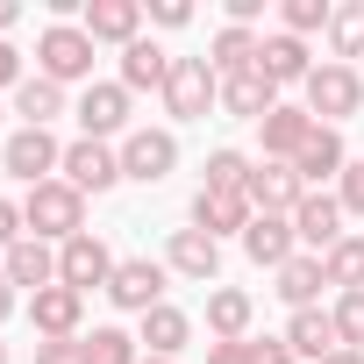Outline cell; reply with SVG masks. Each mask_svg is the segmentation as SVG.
Returning <instances> with one entry per match:
<instances>
[{
	"label": "cell",
	"instance_id": "obj_35",
	"mask_svg": "<svg viewBox=\"0 0 364 364\" xmlns=\"http://www.w3.org/2000/svg\"><path fill=\"white\" fill-rule=\"evenodd\" d=\"M336 336H343V350H364V293H336Z\"/></svg>",
	"mask_w": 364,
	"mask_h": 364
},
{
	"label": "cell",
	"instance_id": "obj_29",
	"mask_svg": "<svg viewBox=\"0 0 364 364\" xmlns=\"http://www.w3.org/2000/svg\"><path fill=\"white\" fill-rule=\"evenodd\" d=\"M15 114H22V129H50L58 114H72V100H65V86H50V79H22L15 86Z\"/></svg>",
	"mask_w": 364,
	"mask_h": 364
},
{
	"label": "cell",
	"instance_id": "obj_15",
	"mask_svg": "<svg viewBox=\"0 0 364 364\" xmlns=\"http://www.w3.org/2000/svg\"><path fill=\"white\" fill-rule=\"evenodd\" d=\"M143 22H150L143 0H86V15H79V29H86L93 43H114V50H129V43L143 36Z\"/></svg>",
	"mask_w": 364,
	"mask_h": 364
},
{
	"label": "cell",
	"instance_id": "obj_3",
	"mask_svg": "<svg viewBox=\"0 0 364 364\" xmlns=\"http://www.w3.org/2000/svg\"><path fill=\"white\" fill-rule=\"evenodd\" d=\"M300 107H307L314 122L343 129V122L364 107V72H357V65H336V58H321V65H314V79L300 86Z\"/></svg>",
	"mask_w": 364,
	"mask_h": 364
},
{
	"label": "cell",
	"instance_id": "obj_45",
	"mask_svg": "<svg viewBox=\"0 0 364 364\" xmlns=\"http://www.w3.org/2000/svg\"><path fill=\"white\" fill-rule=\"evenodd\" d=\"M321 364H364V350H336V357H321Z\"/></svg>",
	"mask_w": 364,
	"mask_h": 364
},
{
	"label": "cell",
	"instance_id": "obj_5",
	"mask_svg": "<svg viewBox=\"0 0 364 364\" xmlns=\"http://www.w3.org/2000/svg\"><path fill=\"white\" fill-rule=\"evenodd\" d=\"M114 150H122V178H136V186H164L178 171V129H129Z\"/></svg>",
	"mask_w": 364,
	"mask_h": 364
},
{
	"label": "cell",
	"instance_id": "obj_47",
	"mask_svg": "<svg viewBox=\"0 0 364 364\" xmlns=\"http://www.w3.org/2000/svg\"><path fill=\"white\" fill-rule=\"evenodd\" d=\"M0 364H8V343H0Z\"/></svg>",
	"mask_w": 364,
	"mask_h": 364
},
{
	"label": "cell",
	"instance_id": "obj_48",
	"mask_svg": "<svg viewBox=\"0 0 364 364\" xmlns=\"http://www.w3.org/2000/svg\"><path fill=\"white\" fill-rule=\"evenodd\" d=\"M0 122H8V107H0Z\"/></svg>",
	"mask_w": 364,
	"mask_h": 364
},
{
	"label": "cell",
	"instance_id": "obj_30",
	"mask_svg": "<svg viewBox=\"0 0 364 364\" xmlns=\"http://www.w3.org/2000/svg\"><path fill=\"white\" fill-rule=\"evenodd\" d=\"M328 58L336 65H357L364 58V0H336V15H328Z\"/></svg>",
	"mask_w": 364,
	"mask_h": 364
},
{
	"label": "cell",
	"instance_id": "obj_22",
	"mask_svg": "<svg viewBox=\"0 0 364 364\" xmlns=\"http://www.w3.org/2000/svg\"><path fill=\"white\" fill-rule=\"evenodd\" d=\"M257 72L286 93V86H307L314 79V58H307V43L300 36H286V29H272L264 43H257Z\"/></svg>",
	"mask_w": 364,
	"mask_h": 364
},
{
	"label": "cell",
	"instance_id": "obj_25",
	"mask_svg": "<svg viewBox=\"0 0 364 364\" xmlns=\"http://www.w3.org/2000/svg\"><path fill=\"white\" fill-rule=\"evenodd\" d=\"M286 343H293V357H300V364H321V357H336V350H343V336H336V314H328V307H300V314H286Z\"/></svg>",
	"mask_w": 364,
	"mask_h": 364
},
{
	"label": "cell",
	"instance_id": "obj_11",
	"mask_svg": "<svg viewBox=\"0 0 364 364\" xmlns=\"http://www.w3.org/2000/svg\"><path fill=\"white\" fill-rule=\"evenodd\" d=\"M164 264H171V279H186V286H222V243L200 236L193 222H186V229H171Z\"/></svg>",
	"mask_w": 364,
	"mask_h": 364
},
{
	"label": "cell",
	"instance_id": "obj_42",
	"mask_svg": "<svg viewBox=\"0 0 364 364\" xmlns=\"http://www.w3.org/2000/svg\"><path fill=\"white\" fill-rule=\"evenodd\" d=\"M208 364H250V343H208Z\"/></svg>",
	"mask_w": 364,
	"mask_h": 364
},
{
	"label": "cell",
	"instance_id": "obj_33",
	"mask_svg": "<svg viewBox=\"0 0 364 364\" xmlns=\"http://www.w3.org/2000/svg\"><path fill=\"white\" fill-rule=\"evenodd\" d=\"M321 272H328L336 293H364V236H343V243L321 257Z\"/></svg>",
	"mask_w": 364,
	"mask_h": 364
},
{
	"label": "cell",
	"instance_id": "obj_44",
	"mask_svg": "<svg viewBox=\"0 0 364 364\" xmlns=\"http://www.w3.org/2000/svg\"><path fill=\"white\" fill-rule=\"evenodd\" d=\"M15 22H22V8H15V0H0V36H8Z\"/></svg>",
	"mask_w": 364,
	"mask_h": 364
},
{
	"label": "cell",
	"instance_id": "obj_46",
	"mask_svg": "<svg viewBox=\"0 0 364 364\" xmlns=\"http://www.w3.org/2000/svg\"><path fill=\"white\" fill-rule=\"evenodd\" d=\"M143 364H171V357H143Z\"/></svg>",
	"mask_w": 364,
	"mask_h": 364
},
{
	"label": "cell",
	"instance_id": "obj_37",
	"mask_svg": "<svg viewBox=\"0 0 364 364\" xmlns=\"http://www.w3.org/2000/svg\"><path fill=\"white\" fill-rule=\"evenodd\" d=\"M36 364H86V336H43Z\"/></svg>",
	"mask_w": 364,
	"mask_h": 364
},
{
	"label": "cell",
	"instance_id": "obj_1",
	"mask_svg": "<svg viewBox=\"0 0 364 364\" xmlns=\"http://www.w3.org/2000/svg\"><path fill=\"white\" fill-rule=\"evenodd\" d=\"M93 58H100V43L79 29V22H43V36H36V79H50V86H93Z\"/></svg>",
	"mask_w": 364,
	"mask_h": 364
},
{
	"label": "cell",
	"instance_id": "obj_13",
	"mask_svg": "<svg viewBox=\"0 0 364 364\" xmlns=\"http://www.w3.org/2000/svg\"><path fill=\"white\" fill-rule=\"evenodd\" d=\"M314 129H321V122H314L300 100H279V107L257 122V143H264V157H272V164H293V157L307 150V136H314Z\"/></svg>",
	"mask_w": 364,
	"mask_h": 364
},
{
	"label": "cell",
	"instance_id": "obj_16",
	"mask_svg": "<svg viewBox=\"0 0 364 364\" xmlns=\"http://www.w3.org/2000/svg\"><path fill=\"white\" fill-rule=\"evenodd\" d=\"M250 208L257 215H293L300 200H307V178L293 171V164H272V157H257V171H250Z\"/></svg>",
	"mask_w": 364,
	"mask_h": 364
},
{
	"label": "cell",
	"instance_id": "obj_36",
	"mask_svg": "<svg viewBox=\"0 0 364 364\" xmlns=\"http://www.w3.org/2000/svg\"><path fill=\"white\" fill-rule=\"evenodd\" d=\"M336 200H343V215H350V222H364V157H350V164H343Z\"/></svg>",
	"mask_w": 364,
	"mask_h": 364
},
{
	"label": "cell",
	"instance_id": "obj_19",
	"mask_svg": "<svg viewBox=\"0 0 364 364\" xmlns=\"http://www.w3.org/2000/svg\"><path fill=\"white\" fill-rule=\"evenodd\" d=\"M136 343H143V357H171L178 364V350H193V314L164 300V307H150L136 321Z\"/></svg>",
	"mask_w": 364,
	"mask_h": 364
},
{
	"label": "cell",
	"instance_id": "obj_31",
	"mask_svg": "<svg viewBox=\"0 0 364 364\" xmlns=\"http://www.w3.org/2000/svg\"><path fill=\"white\" fill-rule=\"evenodd\" d=\"M250 171H257V157H243V150H208V164H200V186L208 193H243L250 186Z\"/></svg>",
	"mask_w": 364,
	"mask_h": 364
},
{
	"label": "cell",
	"instance_id": "obj_14",
	"mask_svg": "<svg viewBox=\"0 0 364 364\" xmlns=\"http://www.w3.org/2000/svg\"><path fill=\"white\" fill-rule=\"evenodd\" d=\"M22 307H29L36 343H43V336H86V293H72V286H43V293H29Z\"/></svg>",
	"mask_w": 364,
	"mask_h": 364
},
{
	"label": "cell",
	"instance_id": "obj_34",
	"mask_svg": "<svg viewBox=\"0 0 364 364\" xmlns=\"http://www.w3.org/2000/svg\"><path fill=\"white\" fill-rule=\"evenodd\" d=\"M328 15H336V0H279V29L300 36V43H307L314 29L328 36Z\"/></svg>",
	"mask_w": 364,
	"mask_h": 364
},
{
	"label": "cell",
	"instance_id": "obj_28",
	"mask_svg": "<svg viewBox=\"0 0 364 364\" xmlns=\"http://www.w3.org/2000/svg\"><path fill=\"white\" fill-rule=\"evenodd\" d=\"M257 29H236V22H222L215 29V43H208V65H215V79H236V72H250L257 65Z\"/></svg>",
	"mask_w": 364,
	"mask_h": 364
},
{
	"label": "cell",
	"instance_id": "obj_12",
	"mask_svg": "<svg viewBox=\"0 0 364 364\" xmlns=\"http://www.w3.org/2000/svg\"><path fill=\"white\" fill-rule=\"evenodd\" d=\"M343 222H350V215H343V200H336V193H307V200L293 208V236H300V250H307V257H328V250L350 236Z\"/></svg>",
	"mask_w": 364,
	"mask_h": 364
},
{
	"label": "cell",
	"instance_id": "obj_18",
	"mask_svg": "<svg viewBox=\"0 0 364 364\" xmlns=\"http://www.w3.org/2000/svg\"><path fill=\"white\" fill-rule=\"evenodd\" d=\"M243 257H250L257 272H279V264H293V257H300L293 215H257V222L243 229Z\"/></svg>",
	"mask_w": 364,
	"mask_h": 364
},
{
	"label": "cell",
	"instance_id": "obj_27",
	"mask_svg": "<svg viewBox=\"0 0 364 364\" xmlns=\"http://www.w3.org/2000/svg\"><path fill=\"white\" fill-rule=\"evenodd\" d=\"M272 279H279L272 293H279V300H286L293 314H300V307H321V286H328V272H321V257H307V250H300V257H293V264H279Z\"/></svg>",
	"mask_w": 364,
	"mask_h": 364
},
{
	"label": "cell",
	"instance_id": "obj_23",
	"mask_svg": "<svg viewBox=\"0 0 364 364\" xmlns=\"http://www.w3.org/2000/svg\"><path fill=\"white\" fill-rule=\"evenodd\" d=\"M257 300L243 286H208V343H250Z\"/></svg>",
	"mask_w": 364,
	"mask_h": 364
},
{
	"label": "cell",
	"instance_id": "obj_32",
	"mask_svg": "<svg viewBox=\"0 0 364 364\" xmlns=\"http://www.w3.org/2000/svg\"><path fill=\"white\" fill-rule=\"evenodd\" d=\"M86 364H143V343L122 328V321H100L86 336Z\"/></svg>",
	"mask_w": 364,
	"mask_h": 364
},
{
	"label": "cell",
	"instance_id": "obj_20",
	"mask_svg": "<svg viewBox=\"0 0 364 364\" xmlns=\"http://www.w3.org/2000/svg\"><path fill=\"white\" fill-rule=\"evenodd\" d=\"M343 164H350V143H343V129H314L307 136V150L293 157V171L307 178V193H321V186H336V178H343Z\"/></svg>",
	"mask_w": 364,
	"mask_h": 364
},
{
	"label": "cell",
	"instance_id": "obj_39",
	"mask_svg": "<svg viewBox=\"0 0 364 364\" xmlns=\"http://www.w3.org/2000/svg\"><path fill=\"white\" fill-rule=\"evenodd\" d=\"M250 364H300L286 336H250Z\"/></svg>",
	"mask_w": 364,
	"mask_h": 364
},
{
	"label": "cell",
	"instance_id": "obj_7",
	"mask_svg": "<svg viewBox=\"0 0 364 364\" xmlns=\"http://www.w3.org/2000/svg\"><path fill=\"white\" fill-rule=\"evenodd\" d=\"M164 286H171V264H164V257H122L114 279H107V300L143 321L150 307H164Z\"/></svg>",
	"mask_w": 364,
	"mask_h": 364
},
{
	"label": "cell",
	"instance_id": "obj_10",
	"mask_svg": "<svg viewBox=\"0 0 364 364\" xmlns=\"http://www.w3.org/2000/svg\"><path fill=\"white\" fill-rule=\"evenodd\" d=\"M114 264H122V257H114V250H107V236H93V229H86V236H72V243H58V286H72V293H93V286L107 293Z\"/></svg>",
	"mask_w": 364,
	"mask_h": 364
},
{
	"label": "cell",
	"instance_id": "obj_38",
	"mask_svg": "<svg viewBox=\"0 0 364 364\" xmlns=\"http://www.w3.org/2000/svg\"><path fill=\"white\" fill-rule=\"evenodd\" d=\"M22 236H29V222H22V200H8V193H0V257H8Z\"/></svg>",
	"mask_w": 364,
	"mask_h": 364
},
{
	"label": "cell",
	"instance_id": "obj_41",
	"mask_svg": "<svg viewBox=\"0 0 364 364\" xmlns=\"http://www.w3.org/2000/svg\"><path fill=\"white\" fill-rule=\"evenodd\" d=\"M150 22H157V29H186L193 8H186V0H150Z\"/></svg>",
	"mask_w": 364,
	"mask_h": 364
},
{
	"label": "cell",
	"instance_id": "obj_26",
	"mask_svg": "<svg viewBox=\"0 0 364 364\" xmlns=\"http://www.w3.org/2000/svg\"><path fill=\"white\" fill-rule=\"evenodd\" d=\"M279 107V86L250 65V72H236V79H222V114H236V122H264Z\"/></svg>",
	"mask_w": 364,
	"mask_h": 364
},
{
	"label": "cell",
	"instance_id": "obj_2",
	"mask_svg": "<svg viewBox=\"0 0 364 364\" xmlns=\"http://www.w3.org/2000/svg\"><path fill=\"white\" fill-rule=\"evenodd\" d=\"M22 222L43 243H72V236H86V193L65 186V178H43V186L22 193Z\"/></svg>",
	"mask_w": 364,
	"mask_h": 364
},
{
	"label": "cell",
	"instance_id": "obj_6",
	"mask_svg": "<svg viewBox=\"0 0 364 364\" xmlns=\"http://www.w3.org/2000/svg\"><path fill=\"white\" fill-rule=\"evenodd\" d=\"M129 100H136V93H129L122 79H93V86L79 93V107H72V114H79V136H93V143H122V136L136 129V122H129Z\"/></svg>",
	"mask_w": 364,
	"mask_h": 364
},
{
	"label": "cell",
	"instance_id": "obj_9",
	"mask_svg": "<svg viewBox=\"0 0 364 364\" xmlns=\"http://www.w3.org/2000/svg\"><path fill=\"white\" fill-rule=\"evenodd\" d=\"M58 164H65V143H58L50 129H15L8 143H0V171L22 178V186H43V178H58Z\"/></svg>",
	"mask_w": 364,
	"mask_h": 364
},
{
	"label": "cell",
	"instance_id": "obj_40",
	"mask_svg": "<svg viewBox=\"0 0 364 364\" xmlns=\"http://www.w3.org/2000/svg\"><path fill=\"white\" fill-rule=\"evenodd\" d=\"M22 79H29V65H22V50H15L8 36H0V93H15Z\"/></svg>",
	"mask_w": 364,
	"mask_h": 364
},
{
	"label": "cell",
	"instance_id": "obj_17",
	"mask_svg": "<svg viewBox=\"0 0 364 364\" xmlns=\"http://www.w3.org/2000/svg\"><path fill=\"white\" fill-rule=\"evenodd\" d=\"M250 222H257L250 193H208V186L193 193V229H200V236H215V243H222V236H236V243H243V229H250Z\"/></svg>",
	"mask_w": 364,
	"mask_h": 364
},
{
	"label": "cell",
	"instance_id": "obj_4",
	"mask_svg": "<svg viewBox=\"0 0 364 364\" xmlns=\"http://www.w3.org/2000/svg\"><path fill=\"white\" fill-rule=\"evenodd\" d=\"M215 107H222L215 65H208V58H178L171 79H164V114H171V122H208Z\"/></svg>",
	"mask_w": 364,
	"mask_h": 364
},
{
	"label": "cell",
	"instance_id": "obj_24",
	"mask_svg": "<svg viewBox=\"0 0 364 364\" xmlns=\"http://www.w3.org/2000/svg\"><path fill=\"white\" fill-rule=\"evenodd\" d=\"M171 65H178V58H171V50H164L157 36H136V43L122 50V72H114V79H122L129 93H164Z\"/></svg>",
	"mask_w": 364,
	"mask_h": 364
},
{
	"label": "cell",
	"instance_id": "obj_43",
	"mask_svg": "<svg viewBox=\"0 0 364 364\" xmlns=\"http://www.w3.org/2000/svg\"><path fill=\"white\" fill-rule=\"evenodd\" d=\"M15 307H22V293H15V286H8V272H0V321H8V314H15Z\"/></svg>",
	"mask_w": 364,
	"mask_h": 364
},
{
	"label": "cell",
	"instance_id": "obj_21",
	"mask_svg": "<svg viewBox=\"0 0 364 364\" xmlns=\"http://www.w3.org/2000/svg\"><path fill=\"white\" fill-rule=\"evenodd\" d=\"M0 272H8V286H15V293H43V286H58V243L22 236L8 257H0Z\"/></svg>",
	"mask_w": 364,
	"mask_h": 364
},
{
	"label": "cell",
	"instance_id": "obj_8",
	"mask_svg": "<svg viewBox=\"0 0 364 364\" xmlns=\"http://www.w3.org/2000/svg\"><path fill=\"white\" fill-rule=\"evenodd\" d=\"M58 178L100 200V193H114V186H122V150H114V143H93V136H79V143H65V164H58Z\"/></svg>",
	"mask_w": 364,
	"mask_h": 364
}]
</instances>
